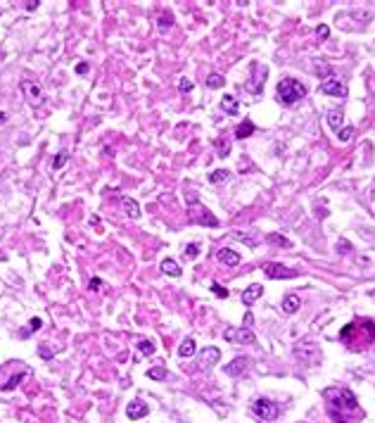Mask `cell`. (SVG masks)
Listing matches in <instances>:
<instances>
[{
  "instance_id": "obj_13",
  "label": "cell",
  "mask_w": 375,
  "mask_h": 423,
  "mask_svg": "<svg viewBox=\"0 0 375 423\" xmlns=\"http://www.w3.org/2000/svg\"><path fill=\"white\" fill-rule=\"evenodd\" d=\"M261 293H264V288H261L259 283H254V285H250V288H247V290L242 293V302H245V304L250 307L252 302H257V299L261 298Z\"/></svg>"
},
{
  "instance_id": "obj_6",
  "label": "cell",
  "mask_w": 375,
  "mask_h": 423,
  "mask_svg": "<svg viewBox=\"0 0 375 423\" xmlns=\"http://www.w3.org/2000/svg\"><path fill=\"white\" fill-rule=\"evenodd\" d=\"M264 274L268 278H297L295 269H287L282 264H264Z\"/></svg>"
},
{
  "instance_id": "obj_36",
  "label": "cell",
  "mask_w": 375,
  "mask_h": 423,
  "mask_svg": "<svg viewBox=\"0 0 375 423\" xmlns=\"http://www.w3.org/2000/svg\"><path fill=\"white\" fill-rule=\"evenodd\" d=\"M88 72V64H78V74H86Z\"/></svg>"
},
{
  "instance_id": "obj_19",
  "label": "cell",
  "mask_w": 375,
  "mask_h": 423,
  "mask_svg": "<svg viewBox=\"0 0 375 423\" xmlns=\"http://www.w3.org/2000/svg\"><path fill=\"white\" fill-rule=\"evenodd\" d=\"M221 110L226 112V114H237V100H235L233 95H226L221 100Z\"/></svg>"
},
{
  "instance_id": "obj_26",
  "label": "cell",
  "mask_w": 375,
  "mask_h": 423,
  "mask_svg": "<svg viewBox=\"0 0 375 423\" xmlns=\"http://www.w3.org/2000/svg\"><path fill=\"white\" fill-rule=\"evenodd\" d=\"M354 133H356V128H354V126H347V128H342V131L337 133V138H340L342 143H347V141H352V138H354Z\"/></svg>"
},
{
  "instance_id": "obj_11",
  "label": "cell",
  "mask_w": 375,
  "mask_h": 423,
  "mask_svg": "<svg viewBox=\"0 0 375 423\" xmlns=\"http://www.w3.org/2000/svg\"><path fill=\"white\" fill-rule=\"evenodd\" d=\"M147 411H150V407H147V404H142L141 399L131 402V404H128V409H126V414H128V419H131V421H138V419H142Z\"/></svg>"
},
{
  "instance_id": "obj_14",
  "label": "cell",
  "mask_w": 375,
  "mask_h": 423,
  "mask_svg": "<svg viewBox=\"0 0 375 423\" xmlns=\"http://www.w3.org/2000/svg\"><path fill=\"white\" fill-rule=\"evenodd\" d=\"M159 269H162V271H164L166 276H173V278H178V276H181V267H178V262H176V259H171V257L162 259Z\"/></svg>"
},
{
  "instance_id": "obj_32",
  "label": "cell",
  "mask_w": 375,
  "mask_h": 423,
  "mask_svg": "<svg viewBox=\"0 0 375 423\" xmlns=\"http://www.w3.org/2000/svg\"><path fill=\"white\" fill-rule=\"evenodd\" d=\"M316 36H318V41H326V38L330 36V29L326 26V24H323V26H318V31H316Z\"/></svg>"
},
{
  "instance_id": "obj_17",
  "label": "cell",
  "mask_w": 375,
  "mask_h": 423,
  "mask_svg": "<svg viewBox=\"0 0 375 423\" xmlns=\"http://www.w3.org/2000/svg\"><path fill=\"white\" fill-rule=\"evenodd\" d=\"M121 207H124L126 217H131V219H138V217H141V207H138V202H136V200L124 198V200H121Z\"/></svg>"
},
{
  "instance_id": "obj_27",
  "label": "cell",
  "mask_w": 375,
  "mask_h": 423,
  "mask_svg": "<svg viewBox=\"0 0 375 423\" xmlns=\"http://www.w3.org/2000/svg\"><path fill=\"white\" fill-rule=\"evenodd\" d=\"M67 159H69V152H67V150H62V152L57 155V159L52 162V169H60V167H64V164H67Z\"/></svg>"
},
{
  "instance_id": "obj_12",
  "label": "cell",
  "mask_w": 375,
  "mask_h": 423,
  "mask_svg": "<svg viewBox=\"0 0 375 423\" xmlns=\"http://www.w3.org/2000/svg\"><path fill=\"white\" fill-rule=\"evenodd\" d=\"M221 352L216 349V347H207L202 354H200V366H204V369H209V366H214L216 361H219Z\"/></svg>"
},
{
  "instance_id": "obj_20",
  "label": "cell",
  "mask_w": 375,
  "mask_h": 423,
  "mask_svg": "<svg viewBox=\"0 0 375 423\" xmlns=\"http://www.w3.org/2000/svg\"><path fill=\"white\" fill-rule=\"evenodd\" d=\"M155 352V343L152 340H142L141 345H138V354H136V361H141L145 354H152Z\"/></svg>"
},
{
  "instance_id": "obj_25",
  "label": "cell",
  "mask_w": 375,
  "mask_h": 423,
  "mask_svg": "<svg viewBox=\"0 0 375 423\" xmlns=\"http://www.w3.org/2000/svg\"><path fill=\"white\" fill-rule=\"evenodd\" d=\"M216 150H219V155L221 157H228V152H231V143L228 141H223V138H216Z\"/></svg>"
},
{
  "instance_id": "obj_29",
  "label": "cell",
  "mask_w": 375,
  "mask_h": 423,
  "mask_svg": "<svg viewBox=\"0 0 375 423\" xmlns=\"http://www.w3.org/2000/svg\"><path fill=\"white\" fill-rule=\"evenodd\" d=\"M211 290H214V295H216V298H228V290H226L221 283H211Z\"/></svg>"
},
{
  "instance_id": "obj_10",
  "label": "cell",
  "mask_w": 375,
  "mask_h": 423,
  "mask_svg": "<svg viewBox=\"0 0 375 423\" xmlns=\"http://www.w3.org/2000/svg\"><path fill=\"white\" fill-rule=\"evenodd\" d=\"M326 119H328V126L335 131V133H340L342 131V126H344V114L342 110H328V114H326Z\"/></svg>"
},
{
  "instance_id": "obj_23",
  "label": "cell",
  "mask_w": 375,
  "mask_h": 423,
  "mask_svg": "<svg viewBox=\"0 0 375 423\" xmlns=\"http://www.w3.org/2000/svg\"><path fill=\"white\" fill-rule=\"evenodd\" d=\"M231 178V172H226V169H216V172L209 174V181L211 183H223V181H228Z\"/></svg>"
},
{
  "instance_id": "obj_21",
  "label": "cell",
  "mask_w": 375,
  "mask_h": 423,
  "mask_svg": "<svg viewBox=\"0 0 375 423\" xmlns=\"http://www.w3.org/2000/svg\"><path fill=\"white\" fill-rule=\"evenodd\" d=\"M178 354H181V357H192V354H195V340H192V338L183 340L181 347H178Z\"/></svg>"
},
{
  "instance_id": "obj_9",
  "label": "cell",
  "mask_w": 375,
  "mask_h": 423,
  "mask_svg": "<svg viewBox=\"0 0 375 423\" xmlns=\"http://www.w3.org/2000/svg\"><path fill=\"white\" fill-rule=\"evenodd\" d=\"M216 259H219L221 264H226V267H237V264H240V254L233 252L231 248H221V250L216 252Z\"/></svg>"
},
{
  "instance_id": "obj_33",
  "label": "cell",
  "mask_w": 375,
  "mask_h": 423,
  "mask_svg": "<svg viewBox=\"0 0 375 423\" xmlns=\"http://www.w3.org/2000/svg\"><path fill=\"white\" fill-rule=\"evenodd\" d=\"M41 326H43V321H41V319H31V321H29V330H41Z\"/></svg>"
},
{
  "instance_id": "obj_28",
  "label": "cell",
  "mask_w": 375,
  "mask_h": 423,
  "mask_svg": "<svg viewBox=\"0 0 375 423\" xmlns=\"http://www.w3.org/2000/svg\"><path fill=\"white\" fill-rule=\"evenodd\" d=\"M200 254V245L197 243H192V245H186V257L188 259H195Z\"/></svg>"
},
{
  "instance_id": "obj_1",
  "label": "cell",
  "mask_w": 375,
  "mask_h": 423,
  "mask_svg": "<svg viewBox=\"0 0 375 423\" xmlns=\"http://www.w3.org/2000/svg\"><path fill=\"white\" fill-rule=\"evenodd\" d=\"M306 95V88L295 78H282L278 83V100L282 105H295Z\"/></svg>"
},
{
  "instance_id": "obj_16",
  "label": "cell",
  "mask_w": 375,
  "mask_h": 423,
  "mask_svg": "<svg viewBox=\"0 0 375 423\" xmlns=\"http://www.w3.org/2000/svg\"><path fill=\"white\" fill-rule=\"evenodd\" d=\"M281 307H282V312H285V314H295L299 307H302V299H299L297 295H285Z\"/></svg>"
},
{
  "instance_id": "obj_30",
  "label": "cell",
  "mask_w": 375,
  "mask_h": 423,
  "mask_svg": "<svg viewBox=\"0 0 375 423\" xmlns=\"http://www.w3.org/2000/svg\"><path fill=\"white\" fill-rule=\"evenodd\" d=\"M147 376H150V378H164V376H166V369H164V366L150 369V371H147Z\"/></svg>"
},
{
  "instance_id": "obj_24",
  "label": "cell",
  "mask_w": 375,
  "mask_h": 423,
  "mask_svg": "<svg viewBox=\"0 0 375 423\" xmlns=\"http://www.w3.org/2000/svg\"><path fill=\"white\" fill-rule=\"evenodd\" d=\"M223 83H226V78L221 76V74H211V76L207 78V86L209 88H223Z\"/></svg>"
},
{
  "instance_id": "obj_2",
  "label": "cell",
  "mask_w": 375,
  "mask_h": 423,
  "mask_svg": "<svg viewBox=\"0 0 375 423\" xmlns=\"http://www.w3.org/2000/svg\"><path fill=\"white\" fill-rule=\"evenodd\" d=\"M188 214H190V219L197 221V224H202V226H219V221H216V217L204 207L202 202H200V198L197 195H190L188 198Z\"/></svg>"
},
{
  "instance_id": "obj_34",
  "label": "cell",
  "mask_w": 375,
  "mask_h": 423,
  "mask_svg": "<svg viewBox=\"0 0 375 423\" xmlns=\"http://www.w3.org/2000/svg\"><path fill=\"white\" fill-rule=\"evenodd\" d=\"M97 288H102V281H97V278L91 281V290H97Z\"/></svg>"
},
{
  "instance_id": "obj_8",
  "label": "cell",
  "mask_w": 375,
  "mask_h": 423,
  "mask_svg": "<svg viewBox=\"0 0 375 423\" xmlns=\"http://www.w3.org/2000/svg\"><path fill=\"white\" fill-rule=\"evenodd\" d=\"M223 338H226V340H235V343H242V345H245V343H247V345H250V343H254V333H252L250 328L226 330V333H223Z\"/></svg>"
},
{
  "instance_id": "obj_15",
  "label": "cell",
  "mask_w": 375,
  "mask_h": 423,
  "mask_svg": "<svg viewBox=\"0 0 375 423\" xmlns=\"http://www.w3.org/2000/svg\"><path fill=\"white\" fill-rule=\"evenodd\" d=\"M245 369H247V359H245V357H237V359H233L228 366H226V373L235 378V376H240Z\"/></svg>"
},
{
  "instance_id": "obj_22",
  "label": "cell",
  "mask_w": 375,
  "mask_h": 423,
  "mask_svg": "<svg viewBox=\"0 0 375 423\" xmlns=\"http://www.w3.org/2000/svg\"><path fill=\"white\" fill-rule=\"evenodd\" d=\"M266 240H268V243H273V245H278V248H290V245H292L285 235H278V233H268L266 235Z\"/></svg>"
},
{
  "instance_id": "obj_37",
  "label": "cell",
  "mask_w": 375,
  "mask_h": 423,
  "mask_svg": "<svg viewBox=\"0 0 375 423\" xmlns=\"http://www.w3.org/2000/svg\"><path fill=\"white\" fill-rule=\"evenodd\" d=\"M5 122H7V114H5V112H0V126L5 124Z\"/></svg>"
},
{
  "instance_id": "obj_18",
  "label": "cell",
  "mask_w": 375,
  "mask_h": 423,
  "mask_svg": "<svg viewBox=\"0 0 375 423\" xmlns=\"http://www.w3.org/2000/svg\"><path fill=\"white\" fill-rule=\"evenodd\" d=\"M252 133H254V124H252L250 119H245L242 124H237V126H235V138H240V141L250 138Z\"/></svg>"
},
{
  "instance_id": "obj_3",
  "label": "cell",
  "mask_w": 375,
  "mask_h": 423,
  "mask_svg": "<svg viewBox=\"0 0 375 423\" xmlns=\"http://www.w3.org/2000/svg\"><path fill=\"white\" fill-rule=\"evenodd\" d=\"M266 67L259 62H252L250 64V81L245 83V88L250 91V93H261V88H264V78H266Z\"/></svg>"
},
{
  "instance_id": "obj_35",
  "label": "cell",
  "mask_w": 375,
  "mask_h": 423,
  "mask_svg": "<svg viewBox=\"0 0 375 423\" xmlns=\"http://www.w3.org/2000/svg\"><path fill=\"white\" fill-rule=\"evenodd\" d=\"M24 5H26V10H29V12H33V10H36V7H38V2H24Z\"/></svg>"
},
{
  "instance_id": "obj_31",
  "label": "cell",
  "mask_w": 375,
  "mask_h": 423,
  "mask_svg": "<svg viewBox=\"0 0 375 423\" xmlns=\"http://www.w3.org/2000/svg\"><path fill=\"white\" fill-rule=\"evenodd\" d=\"M178 88H181V93H190V91H192V81L181 78V81H178Z\"/></svg>"
},
{
  "instance_id": "obj_4",
  "label": "cell",
  "mask_w": 375,
  "mask_h": 423,
  "mask_svg": "<svg viewBox=\"0 0 375 423\" xmlns=\"http://www.w3.org/2000/svg\"><path fill=\"white\" fill-rule=\"evenodd\" d=\"M252 411H254V416H259L261 421H276V419H278V407H276L271 399H264V397L254 399Z\"/></svg>"
},
{
  "instance_id": "obj_5",
  "label": "cell",
  "mask_w": 375,
  "mask_h": 423,
  "mask_svg": "<svg viewBox=\"0 0 375 423\" xmlns=\"http://www.w3.org/2000/svg\"><path fill=\"white\" fill-rule=\"evenodd\" d=\"M321 93L335 95V98H347V83L342 78H337L335 74H328L321 81Z\"/></svg>"
},
{
  "instance_id": "obj_7",
  "label": "cell",
  "mask_w": 375,
  "mask_h": 423,
  "mask_svg": "<svg viewBox=\"0 0 375 423\" xmlns=\"http://www.w3.org/2000/svg\"><path fill=\"white\" fill-rule=\"evenodd\" d=\"M22 93L26 95V100L29 102H41V98H43V91H41V86L36 83V81H22Z\"/></svg>"
}]
</instances>
